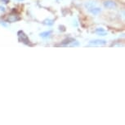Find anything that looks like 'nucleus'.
<instances>
[{"label":"nucleus","mask_w":125,"mask_h":125,"mask_svg":"<svg viewBox=\"0 0 125 125\" xmlns=\"http://www.w3.org/2000/svg\"><path fill=\"white\" fill-rule=\"evenodd\" d=\"M88 11H89V12H91L92 14H93V15H97V14H99L101 11V8H90V9H88Z\"/></svg>","instance_id":"obj_3"},{"label":"nucleus","mask_w":125,"mask_h":125,"mask_svg":"<svg viewBox=\"0 0 125 125\" xmlns=\"http://www.w3.org/2000/svg\"><path fill=\"white\" fill-rule=\"evenodd\" d=\"M104 6L109 9H112L116 7V3L114 1H111V0H107V1H105L104 3Z\"/></svg>","instance_id":"obj_1"},{"label":"nucleus","mask_w":125,"mask_h":125,"mask_svg":"<svg viewBox=\"0 0 125 125\" xmlns=\"http://www.w3.org/2000/svg\"><path fill=\"white\" fill-rule=\"evenodd\" d=\"M99 31H101V32H104L105 30H104L102 28H101V29H97L96 30V32H99Z\"/></svg>","instance_id":"obj_7"},{"label":"nucleus","mask_w":125,"mask_h":125,"mask_svg":"<svg viewBox=\"0 0 125 125\" xmlns=\"http://www.w3.org/2000/svg\"><path fill=\"white\" fill-rule=\"evenodd\" d=\"M85 7L88 9H90V8H93L94 7H96V3L95 2H88V3H87L85 4Z\"/></svg>","instance_id":"obj_4"},{"label":"nucleus","mask_w":125,"mask_h":125,"mask_svg":"<svg viewBox=\"0 0 125 125\" xmlns=\"http://www.w3.org/2000/svg\"><path fill=\"white\" fill-rule=\"evenodd\" d=\"M44 24L48 25H52L53 24V21L52 20H46V21H44Z\"/></svg>","instance_id":"obj_6"},{"label":"nucleus","mask_w":125,"mask_h":125,"mask_svg":"<svg viewBox=\"0 0 125 125\" xmlns=\"http://www.w3.org/2000/svg\"><path fill=\"white\" fill-rule=\"evenodd\" d=\"M0 10H1V11H4V8H2V7H0Z\"/></svg>","instance_id":"obj_8"},{"label":"nucleus","mask_w":125,"mask_h":125,"mask_svg":"<svg viewBox=\"0 0 125 125\" xmlns=\"http://www.w3.org/2000/svg\"><path fill=\"white\" fill-rule=\"evenodd\" d=\"M52 34V31H46V32H43L40 34V36L43 38H47L48 36H50V34Z\"/></svg>","instance_id":"obj_5"},{"label":"nucleus","mask_w":125,"mask_h":125,"mask_svg":"<svg viewBox=\"0 0 125 125\" xmlns=\"http://www.w3.org/2000/svg\"><path fill=\"white\" fill-rule=\"evenodd\" d=\"M89 43L94 44V45H102V44L106 43V41H105V40H101V39H96V40H93V41H90Z\"/></svg>","instance_id":"obj_2"}]
</instances>
